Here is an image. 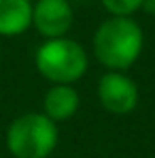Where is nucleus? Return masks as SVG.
Segmentation results:
<instances>
[{"label":"nucleus","instance_id":"6e6552de","mask_svg":"<svg viewBox=\"0 0 155 158\" xmlns=\"http://www.w3.org/2000/svg\"><path fill=\"white\" fill-rule=\"evenodd\" d=\"M100 2L110 17H132L142 6V0H100Z\"/></svg>","mask_w":155,"mask_h":158},{"label":"nucleus","instance_id":"0eeeda50","mask_svg":"<svg viewBox=\"0 0 155 158\" xmlns=\"http://www.w3.org/2000/svg\"><path fill=\"white\" fill-rule=\"evenodd\" d=\"M32 26V0H0V36H19Z\"/></svg>","mask_w":155,"mask_h":158},{"label":"nucleus","instance_id":"f03ea898","mask_svg":"<svg viewBox=\"0 0 155 158\" xmlns=\"http://www.w3.org/2000/svg\"><path fill=\"white\" fill-rule=\"evenodd\" d=\"M36 71L51 85H72L87 73L89 56L85 47L68 36L49 39L34 53Z\"/></svg>","mask_w":155,"mask_h":158},{"label":"nucleus","instance_id":"1a4fd4ad","mask_svg":"<svg viewBox=\"0 0 155 158\" xmlns=\"http://www.w3.org/2000/svg\"><path fill=\"white\" fill-rule=\"evenodd\" d=\"M140 11H145L147 15H155V0H142Z\"/></svg>","mask_w":155,"mask_h":158},{"label":"nucleus","instance_id":"39448f33","mask_svg":"<svg viewBox=\"0 0 155 158\" xmlns=\"http://www.w3.org/2000/svg\"><path fill=\"white\" fill-rule=\"evenodd\" d=\"M75 24V11L68 0H36L32 4V28L49 39H62Z\"/></svg>","mask_w":155,"mask_h":158},{"label":"nucleus","instance_id":"f257e3e1","mask_svg":"<svg viewBox=\"0 0 155 158\" xmlns=\"http://www.w3.org/2000/svg\"><path fill=\"white\" fill-rule=\"evenodd\" d=\"M145 47V32L134 17H108L96 28L91 52L108 71L123 73L136 64Z\"/></svg>","mask_w":155,"mask_h":158},{"label":"nucleus","instance_id":"20e7f679","mask_svg":"<svg viewBox=\"0 0 155 158\" xmlns=\"http://www.w3.org/2000/svg\"><path fill=\"white\" fill-rule=\"evenodd\" d=\"M98 101L113 115H128L138 107L140 92L130 75L106 71L98 79Z\"/></svg>","mask_w":155,"mask_h":158},{"label":"nucleus","instance_id":"9d476101","mask_svg":"<svg viewBox=\"0 0 155 158\" xmlns=\"http://www.w3.org/2000/svg\"><path fill=\"white\" fill-rule=\"evenodd\" d=\"M68 2L72 4V2H87V0H68Z\"/></svg>","mask_w":155,"mask_h":158},{"label":"nucleus","instance_id":"423d86ee","mask_svg":"<svg viewBox=\"0 0 155 158\" xmlns=\"http://www.w3.org/2000/svg\"><path fill=\"white\" fill-rule=\"evenodd\" d=\"M81 107V96L72 85H51L43 98V113L51 122L70 120Z\"/></svg>","mask_w":155,"mask_h":158},{"label":"nucleus","instance_id":"7ed1b4c3","mask_svg":"<svg viewBox=\"0 0 155 158\" xmlns=\"http://www.w3.org/2000/svg\"><path fill=\"white\" fill-rule=\"evenodd\" d=\"M60 131L45 113L30 111L17 115L4 135L6 150L13 158H49L57 148Z\"/></svg>","mask_w":155,"mask_h":158}]
</instances>
